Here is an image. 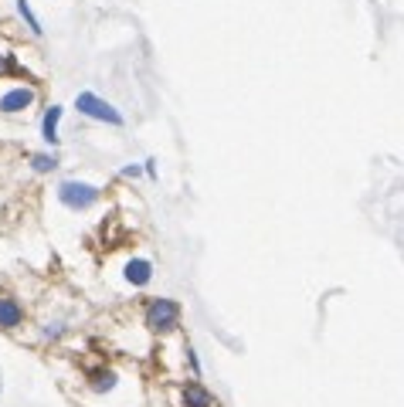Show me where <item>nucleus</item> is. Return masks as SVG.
<instances>
[{
    "label": "nucleus",
    "instance_id": "f03ea898",
    "mask_svg": "<svg viewBox=\"0 0 404 407\" xmlns=\"http://www.w3.org/2000/svg\"><path fill=\"white\" fill-rule=\"evenodd\" d=\"M75 109L85 116V119H95V123H106V126H126L123 112L116 109L112 102H106V99H99L95 92H78L75 95Z\"/></svg>",
    "mask_w": 404,
    "mask_h": 407
},
{
    "label": "nucleus",
    "instance_id": "4468645a",
    "mask_svg": "<svg viewBox=\"0 0 404 407\" xmlns=\"http://www.w3.org/2000/svg\"><path fill=\"white\" fill-rule=\"evenodd\" d=\"M143 170H146L150 180H156V160H146V163H143Z\"/></svg>",
    "mask_w": 404,
    "mask_h": 407
},
{
    "label": "nucleus",
    "instance_id": "1a4fd4ad",
    "mask_svg": "<svg viewBox=\"0 0 404 407\" xmlns=\"http://www.w3.org/2000/svg\"><path fill=\"white\" fill-rule=\"evenodd\" d=\"M116 384H119V374H116L112 367H99V370L89 374V387H92L95 394H112Z\"/></svg>",
    "mask_w": 404,
    "mask_h": 407
},
{
    "label": "nucleus",
    "instance_id": "9b49d317",
    "mask_svg": "<svg viewBox=\"0 0 404 407\" xmlns=\"http://www.w3.org/2000/svg\"><path fill=\"white\" fill-rule=\"evenodd\" d=\"M55 167H58V157H55V153H34L31 157V170L34 173H51Z\"/></svg>",
    "mask_w": 404,
    "mask_h": 407
},
{
    "label": "nucleus",
    "instance_id": "423d86ee",
    "mask_svg": "<svg viewBox=\"0 0 404 407\" xmlns=\"http://www.w3.org/2000/svg\"><path fill=\"white\" fill-rule=\"evenodd\" d=\"M180 397H184V407H218L214 394L207 391L201 380H187L180 387Z\"/></svg>",
    "mask_w": 404,
    "mask_h": 407
},
{
    "label": "nucleus",
    "instance_id": "7ed1b4c3",
    "mask_svg": "<svg viewBox=\"0 0 404 407\" xmlns=\"http://www.w3.org/2000/svg\"><path fill=\"white\" fill-rule=\"evenodd\" d=\"M99 197H102V190L95 187V184H85V180H62L58 184V201L68 211H89Z\"/></svg>",
    "mask_w": 404,
    "mask_h": 407
},
{
    "label": "nucleus",
    "instance_id": "f257e3e1",
    "mask_svg": "<svg viewBox=\"0 0 404 407\" xmlns=\"http://www.w3.org/2000/svg\"><path fill=\"white\" fill-rule=\"evenodd\" d=\"M143 326L150 333H170L180 326V302L173 299H150L143 309Z\"/></svg>",
    "mask_w": 404,
    "mask_h": 407
},
{
    "label": "nucleus",
    "instance_id": "9d476101",
    "mask_svg": "<svg viewBox=\"0 0 404 407\" xmlns=\"http://www.w3.org/2000/svg\"><path fill=\"white\" fill-rule=\"evenodd\" d=\"M17 14H21V21L28 24V31H31L34 38H41V34H45V28H41V21L34 17V11H31V4H28V0H17Z\"/></svg>",
    "mask_w": 404,
    "mask_h": 407
},
{
    "label": "nucleus",
    "instance_id": "ddd939ff",
    "mask_svg": "<svg viewBox=\"0 0 404 407\" xmlns=\"http://www.w3.org/2000/svg\"><path fill=\"white\" fill-rule=\"evenodd\" d=\"M62 333H65V326H62V323H51V326L45 329V336H48V340H58Z\"/></svg>",
    "mask_w": 404,
    "mask_h": 407
},
{
    "label": "nucleus",
    "instance_id": "dca6fc26",
    "mask_svg": "<svg viewBox=\"0 0 404 407\" xmlns=\"http://www.w3.org/2000/svg\"><path fill=\"white\" fill-rule=\"evenodd\" d=\"M7 68H11V55H4V51H0V75H4Z\"/></svg>",
    "mask_w": 404,
    "mask_h": 407
},
{
    "label": "nucleus",
    "instance_id": "20e7f679",
    "mask_svg": "<svg viewBox=\"0 0 404 407\" xmlns=\"http://www.w3.org/2000/svg\"><path fill=\"white\" fill-rule=\"evenodd\" d=\"M34 102H38V92H34L31 85H14V89L0 92V112H7V116L31 109Z\"/></svg>",
    "mask_w": 404,
    "mask_h": 407
},
{
    "label": "nucleus",
    "instance_id": "39448f33",
    "mask_svg": "<svg viewBox=\"0 0 404 407\" xmlns=\"http://www.w3.org/2000/svg\"><path fill=\"white\" fill-rule=\"evenodd\" d=\"M123 279L133 289H146V285L153 282V262L150 258H129L123 265Z\"/></svg>",
    "mask_w": 404,
    "mask_h": 407
},
{
    "label": "nucleus",
    "instance_id": "6e6552de",
    "mask_svg": "<svg viewBox=\"0 0 404 407\" xmlns=\"http://www.w3.org/2000/svg\"><path fill=\"white\" fill-rule=\"evenodd\" d=\"M62 116H65V109L62 106H51V109L45 112V119H41V140L48 143V146H58V123H62Z\"/></svg>",
    "mask_w": 404,
    "mask_h": 407
},
{
    "label": "nucleus",
    "instance_id": "0eeeda50",
    "mask_svg": "<svg viewBox=\"0 0 404 407\" xmlns=\"http://www.w3.org/2000/svg\"><path fill=\"white\" fill-rule=\"evenodd\" d=\"M21 323H24V306L11 296H0V329L14 333V329H21Z\"/></svg>",
    "mask_w": 404,
    "mask_h": 407
},
{
    "label": "nucleus",
    "instance_id": "f8f14e48",
    "mask_svg": "<svg viewBox=\"0 0 404 407\" xmlns=\"http://www.w3.org/2000/svg\"><path fill=\"white\" fill-rule=\"evenodd\" d=\"M184 353H187V363H190V374H194V380H201V360H197L194 346H184Z\"/></svg>",
    "mask_w": 404,
    "mask_h": 407
},
{
    "label": "nucleus",
    "instance_id": "2eb2a0df",
    "mask_svg": "<svg viewBox=\"0 0 404 407\" xmlns=\"http://www.w3.org/2000/svg\"><path fill=\"white\" fill-rule=\"evenodd\" d=\"M143 167H136V163H129V167H123V177H140Z\"/></svg>",
    "mask_w": 404,
    "mask_h": 407
}]
</instances>
